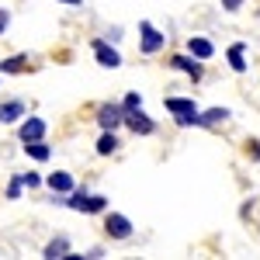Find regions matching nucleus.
Wrapping results in <instances>:
<instances>
[{
	"label": "nucleus",
	"mask_w": 260,
	"mask_h": 260,
	"mask_svg": "<svg viewBox=\"0 0 260 260\" xmlns=\"http://www.w3.org/2000/svg\"><path fill=\"white\" fill-rule=\"evenodd\" d=\"M187 52H191L194 59H212V56H215V45L208 39H201V35H194V39L187 42Z\"/></svg>",
	"instance_id": "obj_8"
},
{
	"label": "nucleus",
	"mask_w": 260,
	"mask_h": 260,
	"mask_svg": "<svg viewBox=\"0 0 260 260\" xmlns=\"http://www.w3.org/2000/svg\"><path fill=\"white\" fill-rule=\"evenodd\" d=\"M222 7H225V11H240L243 0H222Z\"/></svg>",
	"instance_id": "obj_22"
},
{
	"label": "nucleus",
	"mask_w": 260,
	"mask_h": 260,
	"mask_svg": "<svg viewBox=\"0 0 260 260\" xmlns=\"http://www.w3.org/2000/svg\"><path fill=\"white\" fill-rule=\"evenodd\" d=\"M139 31H142V52H146V56H153V52H160V49H163V35L149 24V21H142Z\"/></svg>",
	"instance_id": "obj_6"
},
{
	"label": "nucleus",
	"mask_w": 260,
	"mask_h": 260,
	"mask_svg": "<svg viewBox=\"0 0 260 260\" xmlns=\"http://www.w3.org/2000/svg\"><path fill=\"white\" fill-rule=\"evenodd\" d=\"M250 156H253V160H260V142H250Z\"/></svg>",
	"instance_id": "obj_23"
},
{
	"label": "nucleus",
	"mask_w": 260,
	"mask_h": 260,
	"mask_svg": "<svg viewBox=\"0 0 260 260\" xmlns=\"http://www.w3.org/2000/svg\"><path fill=\"white\" fill-rule=\"evenodd\" d=\"M45 136V121L42 118H24V125H21V142H35Z\"/></svg>",
	"instance_id": "obj_9"
},
{
	"label": "nucleus",
	"mask_w": 260,
	"mask_h": 260,
	"mask_svg": "<svg viewBox=\"0 0 260 260\" xmlns=\"http://www.w3.org/2000/svg\"><path fill=\"white\" fill-rule=\"evenodd\" d=\"M125 125H128L136 136H149V132L156 128L149 115H142V108H132V111H125Z\"/></svg>",
	"instance_id": "obj_5"
},
{
	"label": "nucleus",
	"mask_w": 260,
	"mask_h": 260,
	"mask_svg": "<svg viewBox=\"0 0 260 260\" xmlns=\"http://www.w3.org/2000/svg\"><path fill=\"white\" fill-rule=\"evenodd\" d=\"M104 229H108V236H111V240H128V236H132V222L125 219V215H118V212H108Z\"/></svg>",
	"instance_id": "obj_3"
},
{
	"label": "nucleus",
	"mask_w": 260,
	"mask_h": 260,
	"mask_svg": "<svg viewBox=\"0 0 260 260\" xmlns=\"http://www.w3.org/2000/svg\"><path fill=\"white\" fill-rule=\"evenodd\" d=\"M170 66H174V70H180V73H187L191 80H201V62H194L191 56H174V59H170Z\"/></svg>",
	"instance_id": "obj_10"
},
{
	"label": "nucleus",
	"mask_w": 260,
	"mask_h": 260,
	"mask_svg": "<svg viewBox=\"0 0 260 260\" xmlns=\"http://www.w3.org/2000/svg\"><path fill=\"white\" fill-rule=\"evenodd\" d=\"M70 208H77V212H104L108 208V198H101V194H83V191H77L73 198L66 201Z\"/></svg>",
	"instance_id": "obj_2"
},
{
	"label": "nucleus",
	"mask_w": 260,
	"mask_h": 260,
	"mask_svg": "<svg viewBox=\"0 0 260 260\" xmlns=\"http://www.w3.org/2000/svg\"><path fill=\"white\" fill-rule=\"evenodd\" d=\"M21 187H24V184H21V177H14V180H11V187H7V198L14 201V198L21 194Z\"/></svg>",
	"instance_id": "obj_21"
},
{
	"label": "nucleus",
	"mask_w": 260,
	"mask_h": 260,
	"mask_svg": "<svg viewBox=\"0 0 260 260\" xmlns=\"http://www.w3.org/2000/svg\"><path fill=\"white\" fill-rule=\"evenodd\" d=\"M49 187H52L56 194H66V191H73V177L62 174V170H56V174H49Z\"/></svg>",
	"instance_id": "obj_13"
},
{
	"label": "nucleus",
	"mask_w": 260,
	"mask_h": 260,
	"mask_svg": "<svg viewBox=\"0 0 260 260\" xmlns=\"http://www.w3.org/2000/svg\"><path fill=\"white\" fill-rule=\"evenodd\" d=\"M24 56H11V59H4L0 62V73H21V70H24Z\"/></svg>",
	"instance_id": "obj_18"
},
{
	"label": "nucleus",
	"mask_w": 260,
	"mask_h": 260,
	"mask_svg": "<svg viewBox=\"0 0 260 260\" xmlns=\"http://www.w3.org/2000/svg\"><path fill=\"white\" fill-rule=\"evenodd\" d=\"M121 108H125V111H132V108H142V98H139V94H128Z\"/></svg>",
	"instance_id": "obj_20"
},
{
	"label": "nucleus",
	"mask_w": 260,
	"mask_h": 260,
	"mask_svg": "<svg viewBox=\"0 0 260 260\" xmlns=\"http://www.w3.org/2000/svg\"><path fill=\"white\" fill-rule=\"evenodd\" d=\"M94 52H98V62L101 66H108V70H115V66H121V56L118 52H115V49H111V45H108V42H94Z\"/></svg>",
	"instance_id": "obj_7"
},
{
	"label": "nucleus",
	"mask_w": 260,
	"mask_h": 260,
	"mask_svg": "<svg viewBox=\"0 0 260 260\" xmlns=\"http://www.w3.org/2000/svg\"><path fill=\"white\" fill-rule=\"evenodd\" d=\"M62 4H73V7H80V4H83V0H62Z\"/></svg>",
	"instance_id": "obj_25"
},
{
	"label": "nucleus",
	"mask_w": 260,
	"mask_h": 260,
	"mask_svg": "<svg viewBox=\"0 0 260 260\" xmlns=\"http://www.w3.org/2000/svg\"><path fill=\"white\" fill-rule=\"evenodd\" d=\"M121 121H125V108H118V104H101L98 108V125L101 128H118Z\"/></svg>",
	"instance_id": "obj_4"
},
{
	"label": "nucleus",
	"mask_w": 260,
	"mask_h": 260,
	"mask_svg": "<svg viewBox=\"0 0 260 260\" xmlns=\"http://www.w3.org/2000/svg\"><path fill=\"white\" fill-rule=\"evenodd\" d=\"M66 253H70V240H62V236H59V240H52L49 246H45V257H49V260L66 257Z\"/></svg>",
	"instance_id": "obj_16"
},
{
	"label": "nucleus",
	"mask_w": 260,
	"mask_h": 260,
	"mask_svg": "<svg viewBox=\"0 0 260 260\" xmlns=\"http://www.w3.org/2000/svg\"><path fill=\"white\" fill-rule=\"evenodd\" d=\"M225 118H229V108H212V111L198 115V125H222Z\"/></svg>",
	"instance_id": "obj_15"
},
{
	"label": "nucleus",
	"mask_w": 260,
	"mask_h": 260,
	"mask_svg": "<svg viewBox=\"0 0 260 260\" xmlns=\"http://www.w3.org/2000/svg\"><path fill=\"white\" fill-rule=\"evenodd\" d=\"M229 66H233L236 73H246V45H243V42L229 45Z\"/></svg>",
	"instance_id": "obj_11"
},
{
	"label": "nucleus",
	"mask_w": 260,
	"mask_h": 260,
	"mask_svg": "<svg viewBox=\"0 0 260 260\" xmlns=\"http://www.w3.org/2000/svg\"><path fill=\"white\" fill-rule=\"evenodd\" d=\"M18 177H21L24 187H39V184H42V177H39V174H31V170H28V174H18Z\"/></svg>",
	"instance_id": "obj_19"
},
{
	"label": "nucleus",
	"mask_w": 260,
	"mask_h": 260,
	"mask_svg": "<svg viewBox=\"0 0 260 260\" xmlns=\"http://www.w3.org/2000/svg\"><path fill=\"white\" fill-rule=\"evenodd\" d=\"M24 153H28V156H35V160H49V146H45L42 139L24 142Z\"/></svg>",
	"instance_id": "obj_17"
},
{
	"label": "nucleus",
	"mask_w": 260,
	"mask_h": 260,
	"mask_svg": "<svg viewBox=\"0 0 260 260\" xmlns=\"http://www.w3.org/2000/svg\"><path fill=\"white\" fill-rule=\"evenodd\" d=\"M7 21H11V18H7V11H0V31L7 28Z\"/></svg>",
	"instance_id": "obj_24"
},
{
	"label": "nucleus",
	"mask_w": 260,
	"mask_h": 260,
	"mask_svg": "<svg viewBox=\"0 0 260 260\" xmlns=\"http://www.w3.org/2000/svg\"><path fill=\"white\" fill-rule=\"evenodd\" d=\"M118 146H121L118 136H115L111 128H104V136H101V142H98V153H101V156H111V153H115Z\"/></svg>",
	"instance_id": "obj_14"
},
{
	"label": "nucleus",
	"mask_w": 260,
	"mask_h": 260,
	"mask_svg": "<svg viewBox=\"0 0 260 260\" xmlns=\"http://www.w3.org/2000/svg\"><path fill=\"white\" fill-rule=\"evenodd\" d=\"M167 111L177 118V125H198V104L187 98H167Z\"/></svg>",
	"instance_id": "obj_1"
},
{
	"label": "nucleus",
	"mask_w": 260,
	"mask_h": 260,
	"mask_svg": "<svg viewBox=\"0 0 260 260\" xmlns=\"http://www.w3.org/2000/svg\"><path fill=\"white\" fill-rule=\"evenodd\" d=\"M21 115H24V104H21V101H4V104H0V121H4V125H7V121H18Z\"/></svg>",
	"instance_id": "obj_12"
}]
</instances>
